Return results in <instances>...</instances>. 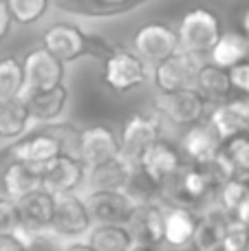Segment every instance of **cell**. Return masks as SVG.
Wrapping results in <instances>:
<instances>
[{
	"label": "cell",
	"mask_w": 249,
	"mask_h": 251,
	"mask_svg": "<svg viewBox=\"0 0 249 251\" xmlns=\"http://www.w3.org/2000/svg\"><path fill=\"white\" fill-rule=\"evenodd\" d=\"M241 29H243V35L249 38V9H245V13L241 18Z\"/></svg>",
	"instance_id": "cell-41"
},
{
	"label": "cell",
	"mask_w": 249,
	"mask_h": 251,
	"mask_svg": "<svg viewBox=\"0 0 249 251\" xmlns=\"http://www.w3.org/2000/svg\"><path fill=\"white\" fill-rule=\"evenodd\" d=\"M132 168H135V161L126 159L122 152L117 156H110V159L93 165L88 168L91 190H124Z\"/></svg>",
	"instance_id": "cell-21"
},
{
	"label": "cell",
	"mask_w": 249,
	"mask_h": 251,
	"mask_svg": "<svg viewBox=\"0 0 249 251\" xmlns=\"http://www.w3.org/2000/svg\"><path fill=\"white\" fill-rule=\"evenodd\" d=\"M210 126L214 128L216 137L223 143L243 132H249L247 101L234 100V101H221V104H216V108L210 115Z\"/></svg>",
	"instance_id": "cell-18"
},
{
	"label": "cell",
	"mask_w": 249,
	"mask_h": 251,
	"mask_svg": "<svg viewBox=\"0 0 249 251\" xmlns=\"http://www.w3.org/2000/svg\"><path fill=\"white\" fill-rule=\"evenodd\" d=\"M137 247H157L163 243V209L154 201L137 203L126 223Z\"/></svg>",
	"instance_id": "cell-13"
},
{
	"label": "cell",
	"mask_w": 249,
	"mask_h": 251,
	"mask_svg": "<svg viewBox=\"0 0 249 251\" xmlns=\"http://www.w3.org/2000/svg\"><path fill=\"white\" fill-rule=\"evenodd\" d=\"M20 225V218H18V207L13 199H0V234H7L13 231Z\"/></svg>",
	"instance_id": "cell-35"
},
{
	"label": "cell",
	"mask_w": 249,
	"mask_h": 251,
	"mask_svg": "<svg viewBox=\"0 0 249 251\" xmlns=\"http://www.w3.org/2000/svg\"><path fill=\"white\" fill-rule=\"evenodd\" d=\"M146 174L154 178L159 185H166L176 172H181V152L166 139H154L135 161Z\"/></svg>",
	"instance_id": "cell-10"
},
{
	"label": "cell",
	"mask_w": 249,
	"mask_h": 251,
	"mask_svg": "<svg viewBox=\"0 0 249 251\" xmlns=\"http://www.w3.org/2000/svg\"><path fill=\"white\" fill-rule=\"evenodd\" d=\"M223 141L216 137L214 128L210 124H192L181 137V150L199 165H205L212 161V156L221 150Z\"/></svg>",
	"instance_id": "cell-20"
},
{
	"label": "cell",
	"mask_w": 249,
	"mask_h": 251,
	"mask_svg": "<svg viewBox=\"0 0 249 251\" xmlns=\"http://www.w3.org/2000/svg\"><path fill=\"white\" fill-rule=\"evenodd\" d=\"M146 79H148V69H146V62L137 53L115 49L104 60V84L110 91H135Z\"/></svg>",
	"instance_id": "cell-3"
},
{
	"label": "cell",
	"mask_w": 249,
	"mask_h": 251,
	"mask_svg": "<svg viewBox=\"0 0 249 251\" xmlns=\"http://www.w3.org/2000/svg\"><path fill=\"white\" fill-rule=\"evenodd\" d=\"M157 110L176 126H192L205 117L207 100L197 88H183V91L159 93L154 100Z\"/></svg>",
	"instance_id": "cell-5"
},
{
	"label": "cell",
	"mask_w": 249,
	"mask_h": 251,
	"mask_svg": "<svg viewBox=\"0 0 249 251\" xmlns=\"http://www.w3.org/2000/svg\"><path fill=\"white\" fill-rule=\"evenodd\" d=\"M247 249H249V243H247Z\"/></svg>",
	"instance_id": "cell-43"
},
{
	"label": "cell",
	"mask_w": 249,
	"mask_h": 251,
	"mask_svg": "<svg viewBox=\"0 0 249 251\" xmlns=\"http://www.w3.org/2000/svg\"><path fill=\"white\" fill-rule=\"evenodd\" d=\"M197 221L194 212L185 205L172 207L163 212V243L170 247H188L192 245V236L197 229Z\"/></svg>",
	"instance_id": "cell-22"
},
{
	"label": "cell",
	"mask_w": 249,
	"mask_h": 251,
	"mask_svg": "<svg viewBox=\"0 0 249 251\" xmlns=\"http://www.w3.org/2000/svg\"><path fill=\"white\" fill-rule=\"evenodd\" d=\"M221 31V20L214 11L210 9L197 7L192 11H188L179 22V49L192 53V55H207L214 47V42L219 40Z\"/></svg>",
	"instance_id": "cell-2"
},
{
	"label": "cell",
	"mask_w": 249,
	"mask_h": 251,
	"mask_svg": "<svg viewBox=\"0 0 249 251\" xmlns=\"http://www.w3.org/2000/svg\"><path fill=\"white\" fill-rule=\"evenodd\" d=\"M18 207V218L20 225L29 231H40V229H51V218H53V207H55V196L44 187H35L33 192L20 196L16 201Z\"/></svg>",
	"instance_id": "cell-15"
},
{
	"label": "cell",
	"mask_w": 249,
	"mask_h": 251,
	"mask_svg": "<svg viewBox=\"0 0 249 251\" xmlns=\"http://www.w3.org/2000/svg\"><path fill=\"white\" fill-rule=\"evenodd\" d=\"M22 64L16 57H2L0 60V101L22 95Z\"/></svg>",
	"instance_id": "cell-30"
},
{
	"label": "cell",
	"mask_w": 249,
	"mask_h": 251,
	"mask_svg": "<svg viewBox=\"0 0 249 251\" xmlns=\"http://www.w3.org/2000/svg\"><path fill=\"white\" fill-rule=\"evenodd\" d=\"M18 249H25V245H22L20 236L16 234V229L0 234V251H18Z\"/></svg>",
	"instance_id": "cell-37"
},
{
	"label": "cell",
	"mask_w": 249,
	"mask_h": 251,
	"mask_svg": "<svg viewBox=\"0 0 249 251\" xmlns=\"http://www.w3.org/2000/svg\"><path fill=\"white\" fill-rule=\"evenodd\" d=\"M223 146L229 152V156L234 159V163L238 165V170L241 172H249V137L238 134V137L225 141Z\"/></svg>",
	"instance_id": "cell-34"
},
{
	"label": "cell",
	"mask_w": 249,
	"mask_h": 251,
	"mask_svg": "<svg viewBox=\"0 0 249 251\" xmlns=\"http://www.w3.org/2000/svg\"><path fill=\"white\" fill-rule=\"evenodd\" d=\"M227 73H229L232 88L249 95V60H243V62H238V64H234L232 69H227Z\"/></svg>",
	"instance_id": "cell-36"
},
{
	"label": "cell",
	"mask_w": 249,
	"mask_h": 251,
	"mask_svg": "<svg viewBox=\"0 0 249 251\" xmlns=\"http://www.w3.org/2000/svg\"><path fill=\"white\" fill-rule=\"evenodd\" d=\"M86 178V165L69 152H60L42 168V187L53 196L75 192Z\"/></svg>",
	"instance_id": "cell-8"
},
{
	"label": "cell",
	"mask_w": 249,
	"mask_h": 251,
	"mask_svg": "<svg viewBox=\"0 0 249 251\" xmlns=\"http://www.w3.org/2000/svg\"><path fill=\"white\" fill-rule=\"evenodd\" d=\"M31 124V115L22 95L0 101V139H18Z\"/></svg>",
	"instance_id": "cell-27"
},
{
	"label": "cell",
	"mask_w": 249,
	"mask_h": 251,
	"mask_svg": "<svg viewBox=\"0 0 249 251\" xmlns=\"http://www.w3.org/2000/svg\"><path fill=\"white\" fill-rule=\"evenodd\" d=\"M249 243V227L243 225L241 221L236 218H229L227 227H225V236H223V243H221V249L225 251H243L247 249Z\"/></svg>",
	"instance_id": "cell-33"
},
{
	"label": "cell",
	"mask_w": 249,
	"mask_h": 251,
	"mask_svg": "<svg viewBox=\"0 0 249 251\" xmlns=\"http://www.w3.org/2000/svg\"><path fill=\"white\" fill-rule=\"evenodd\" d=\"M174 187H176V192H174V196H176V203L181 201V205H197L199 201H203L205 196H210L212 192H214V187L219 185V183L212 178V174L207 172V168L205 165H194V168H185V170H181V176H179V172L174 174Z\"/></svg>",
	"instance_id": "cell-19"
},
{
	"label": "cell",
	"mask_w": 249,
	"mask_h": 251,
	"mask_svg": "<svg viewBox=\"0 0 249 251\" xmlns=\"http://www.w3.org/2000/svg\"><path fill=\"white\" fill-rule=\"evenodd\" d=\"M245 101H247V110H249V95L245 97Z\"/></svg>",
	"instance_id": "cell-42"
},
{
	"label": "cell",
	"mask_w": 249,
	"mask_h": 251,
	"mask_svg": "<svg viewBox=\"0 0 249 251\" xmlns=\"http://www.w3.org/2000/svg\"><path fill=\"white\" fill-rule=\"evenodd\" d=\"M247 196H249V183H245L243 178L234 176V178H227L225 183H221V192H219L221 209H225L227 214L236 212Z\"/></svg>",
	"instance_id": "cell-32"
},
{
	"label": "cell",
	"mask_w": 249,
	"mask_h": 251,
	"mask_svg": "<svg viewBox=\"0 0 249 251\" xmlns=\"http://www.w3.org/2000/svg\"><path fill=\"white\" fill-rule=\"evenodd\" d=\"M93 227L91 209L88 203L69 192V194H57L55 196V207H53L51 218V229L62 238H82L88 234Z\"/></svg>",
	"instance_id": "cell-4"
},
{
	"label": "cell",
	"mask_w": 249,
	"mask_h": 251,
	"mask_svg": "<svg viewBox=\"0 0 249 251\" xmlns=\"http://www.w3.org/2000/svg\"><path fill=\"white\" fill-rule=\"evenodd\" d=\"M88 245H91V249L100 251L135 249V240H132L128 227L117 225V223H97L95 227H91L88 229Z\"/></svg>",
	"instance_id": "cell-26"
},
{
	"label": "cell",
	"mask_w": 249,
	"mask_h": 251,
	"mask_svg": "<svg viewBox=\"0 0 249 251\" xmlns=\"http://www.w3.org/2000/svg\"><path fill=\"white\" fill-rule=\"evenodd\" d=\"M2 187L9 199L18 201L20 196L33 192L35 187H42V172L33 165L13 159V163H9L2 174Z\"/></svg>",
	"instance_id": "cell-24"
},
{
	"label": "cell",
	"mask_w": 249,
	"mask_h": 251,
	"mask_svg": "<svg viewBox=\"0 0 249 251\" xmlns=\"http://www.w3.org/2000/svg\"><path fill=\"white\" fill-rule=\"evenodd\" d=\"M229 214L225 209H214L207 212L205 216H201L197 221V229L192 236V245L201 251H212V249H221L225 236V227L229 223Z\"/></svg>",
	"instance_id": "cell-25"
},
{
	"label": "cell",
	"mask_w": 249,
	"mask_h": 251,
	"mask_svg": "<svg viewBox=\"0 0 249 251\" xmlns=\"http://www.w3.org/2000/svg\"><path fill=\"white\" fill-rule=\"evenodd\" d=\"M194 88H197L207 101H214V104L225 101L229 97V93H232V82H229L227 69L216 66L214 62H210V64H199Z\"/></svg>",
	"instance_id": "cell-23"
},
{
	"label": "cell",
	"mask_w": 249,
	"mask_h": 251,
	"mask_svg": "<svg viewBox=\"0 0 249 251\" xmlns=\"http://www.w3.org/2000/svg\"><path fill=\"white\" fill-rule=\"evenodd\" d=\"M132 47L144 62L157 64L179 49V35L172 26L163 25V22H150L135 33Z\"/></svg>",
	"instance_id": "cell-9"
},
{
	"label": "cell",
	"mask_w": 249,
	"mask_h": 251,
	"mask_svg": "<svg viewBox=\"0 0 249 251\" xmlns=\"http://www.w3.org/2000/svg\"><path fill=\"white\" fill-rule=\"evenodd\" d=\"M26 108H29L31 122L38 124H51L62 115L66 101H69V91L64 84H57L51 88H40V91H26L22 93Z\"/></svg>",
	"instance_id": "cell-17"
},
{
	"label": "cell",
	"mask_w": 249,
	"mask_h": 251,
	"mask_svg": "<svg viewBox=\"0 0 249 251\" xmlns=\"http://www.w3.org/2000/svg\"><path fill=\"white\" fill-rule=\"evenodd\" d=\"M42 47H47L49 51L60 62H64V64L79 60V57H84V55L106 60V57L115 51L104 38L84 33L79 26H73V25L49 26L42 35Z\"/></svg>",
	"instance_id": "cell-1"
},
{
	"label": "cell",
	"mask_w": 249,
	"mask_h": 251,
	"mask_svg": "<svg viewBox=\"0 0 249 251\" xmlns=\"http://www.w3.org/2000/svg\"><path fill=\"white\" fill-rule=\"evenodd\" d=\"M51 0H7L13 22L20 25H33L47 13Z\"/></svg>",
	"instance_id": "cell-31"
},
{
	"label": "cell",
	"mask_w": 249,
	"mask_h": 251,
	"mask_svg": "<svg viewBox=\"0 0 249 251\" xmlns=\"http://www.w3.org/2000/svg\"><path fill=\"white\" fill-rule=\"evenodd\" d=\"M199 62L197 55L176 49L168 57L154 64V86L159 93H172V91H183V88H192L194 79H197Z\"/></svg>",
	"instance_id": "cell-6"
},
{
	"label": "cell",
	"mask_w": 249,
	"mask_h": 251,
	"mask_svg": "<svg viewBox=\"0 0 249 251\" xmlns=\"http://www.w3.org/2000/svg\"><path fill=\"white\" fill-rule=\"evenodd\" d=\"M101 2H108L110 7H115L119 13H126L130 9H135L137 4H141L144 0H101Z\"/></svg>",
	"instance_id": "cell-39"
},
{
	"label": "cell",
	"mask_w": 249,
	"mask_h": 251,
	"mask_svg": "<svg viewBox=\"0 0 249 251\" xmlns=\"http://www.w3.org/2000/svg\"><path fill=\"white\" fill-rule=\"evenodd\" d=\"M22 64V93L51 88L62 84L64 79V62H60L47 47H38L25 55Z\"/></svg>",
	"instance_id": "cell-7"
},
{
	"label": "cell",
	"mask_w": 249,
	"mask_h": 251,
	"mask_svg": "<svg viewBox=\"0 0 249 251\" xmlns=\"http://www.w3.org/2000/svg\"><path fill=\"white\" fill-rule=\"evenodd\" d=\"M60 152H64V141H62L60 134L51 132V130H40L35 134L20 139L16 146L11 148V156L16 161L22 163H29L33 168H38L42 172V168L57 156Z\"/></svg>",
	"instance_id": "cell-12"
},
{
	"label": "cell",
	"mask_w": 249,
	"mask_h": 251,
	"mask_svg": "<svg viewBox=\"0 0 249 251\" xmlns=\"http://www.w3.org/2000/svg\"><path fill=\"white\" fill-rule=\"evenodd\" d=\"M159 139V122L148 115H132L122 128V137H119V152L126 159L137 161L139 154L150 146V143Z\"/></svg>",
	"instance_id": "cell-16"
},
{
	"label": "cell",
	"mask_w": 249,
	"mask_h": 251,
	"mask_svg": "<svg viewBox=\"0 0 249 251\" xmlns=\"http://www.w3.org/2000/svg\"><path fill=\"white\" fill-rule=\"evenodd\" d=\"M86 203L93 223H117V225H126L137 207V203L124 190H91Z\"/></svg>",
	"instance_id": "cell-11"
},
{
	"label": "cell",
	"mask_w": 249,
	"mask_h": 251,
	"mask_svg": "<svg viewBox=\"0 0 249 251\" xmlns=\"http://www.w3.org/2000/svg\"><path fill=\"white\" fill-rule=\"evenodd\" d=\"M210 57L216 66L232 69L234 64L249 57V38L243 33H221L212 47Z\"/></svg>",
	"instance_id": "cell-28"
},
{
	"label": "cell",
	"mask_w": 249,
	"mask_h": 251,
	"mask_svg": "<svg viewBox=\"0 0 249 251\" xmlns=\"http://www.w3.org/2000/svg\"><path fill=\"white\" fill-rule=\"evenodd\" d=\"M77 154L88 168L119 154V139L106 126H91L77 132Z\"/></svg>",
	"instance_id": "cell-14"
},
{
	"label": "cell",
	"mask_w": 249,
	"mask_h": 251,
	"mask_svg": "<svg viewBox=\"0 0 249 251\" xmlns=\"http://www.w3.org/2000/svg\"><path fill=\"white\" fill-rule=\"evenodd\" d=\"M163 185H159L150 174H146L139 165L135 163L130 176H128L126 185H124V192L130 196L135 203H148V201H154L157 194H161Z\"/></svg>",
	"instance_id": "cell-29"
},
{
	"label": "cell",
	"mask_w": 249,
	"mask_h": 251,
	"mask_svg": "<svg viewBox=\"0 0 249 251\" xmlns=\"http://www.w3.org/2000/svg\"><path fill=\"white\" fill-rule=\"evenodd\" d=\"M234 216H236V221H241L243 225H247V227H249V196L241 203V207H238L236 212H234Z\"/></svg>",
	"instance_id": "cell-40"
},
{
	"label": "cell",
	"mask_w": 249,
	"mask_h": 251,
	"mask_svg": "<svg viewBox=\"0 0 249 251\" xmlns=\"http://www.w3.org/2000/svg\"><path fill=\"white\" fill-rule=\"evenodd\" d=\"M13 18H11V11L7 7V0H0V40L9 33V26H11Z\"/></svg>",
	"instance_id": "cell-38"
}]
</instances>
